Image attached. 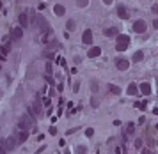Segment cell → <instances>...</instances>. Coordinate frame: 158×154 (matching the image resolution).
<instances>
[{"label":"cell","instance_id":"obj_20","mask_svg":"<svg viewBox=\"0 0 158 154\" xmlns=\"http://www.w3.org/2000/svg\"><path fill=\"white\" fill-rule=\"evenodd\" d=\"M135 133V124L133 122H128V124H126V135H133Z\"/></svg>","mask_w":158,"mask_h":154},{"label":"cell","instance_id":"obj_10","mask_svg":"<svg viewBox=\"0 0 158 154\" xmlns=\"http://www.w3.org/2000/svg\"><path fill=\"white\" fill-rule=\"evenodd\" d=\"M9 50H11V44H4V46H0V60H5V59H7Z\"/></svg>","mask_w":158,"mask_h":154},{"label":"cell","instance_id":"obj_17","mask_svg":"<svg viewBox=\"0 0 158 154\" xmlns=\"http://www.w3.org/2000/svg\"><path fill=\"white\" fill-rule=\"evenodd\" d=\"M108 90L112 92V94H115V96H119V94H121V89H119L117 85H114V83H108Z\"/></svg>","mask_w":158,"mask_h":154},{"label":"cell","instance_id":"obj_34","mask_svg":"<svg viewBox=\"0 0 158 154\" xmlns=\"http://www.w3.org/2000/svg\"><path fill=\"white\" fill-rule=\"evenodd\" d=\"M62 89H64V85H62V83H59V85H57V90H59V92H62Z\"/></svg>","mask_w":158,"mask_h":154},{"label":"cell","instance_id":"obj_28","mask_svg":"<svg viewBox=\"0 0 158 154\" xmlns=\"http://www.w3.org/2000/svg\"><path fill=\"white\" fill-rule=\"evenodd\" d=\"M50 135H57V128L55 126H50Z\"/></svg>","mask_w":158,"mask_h":154},{"label":"cell","instance_id":"obj_32","mask_svg":"<svg viewBox=\"0 0 158 154\" xmlns=\"http://www.w3.org/2000/svg\"><path fill=\"white\" fill-rule=\"evenodd\" d=\"M46 73H48V75L52 73V64H50V62H46Z\"/></svg>","mask_w":158,"mask_h":154},{"label":"cell","instance_id":"obj_22","mask_svg":"<svg viewBox=\"0 0 158 154\" xmlns=\"http://www.w3.org/2000/svg\"><path fill=\"white\" fill-rule=\"evenodd\" d=\"M126 92H128L130 96H135V94H137V85H135V83H130V85H128V90H126Z\"/></svg>","mask_w":158,"mask_h":154},{"label":"cell","instance_id":"obj_35","mask_svg":"<svg viewBox=\"0 0 158 154\" xmlns=\"http://www.w3.org/2000/svg\"><path fill=\"white\" fill-rule=\"evenodd\" d=\"M153 27H155V28H158V18H156L155 22H153Z\"/></svg>","mask_w":158,"mask_h":154},{"label":"cell","instance_id":"obj_8","mask_svg":"<svg viewBox=\"0 0 158 154\" xmlns=\"http://www.w3.org/2000/svg\"><path fill=\"white\" fill-rule=\"evenodd\" d=\"M36 23L41 25V27H39L41 30H50V27H48V23H46V20L41 16V14H36Z\"/></svg>","mask_w":158,"mask_h":154},{"label":"cell","instance_id":"obj_14","mask_svg":"<svg viewBox=\"0 0 158 154\" xmlns=\"http://www.w3.org/2000/svg\"><path fill=\"white\" fill-rule=\"evenodd\" d=\"M100 53H101V48H100V46H92V48L89 50V53H87V55H89L91 59H94V57H98Z\"/></svg>","mask_w":158,"mask_h":154},{"label":"cell","instance_id":"obj_19","mask_svg":"<svg viewBox=\"0 0 158 154\" xmlns=\"http://www.w3.org/2000/svg\"><path fill=\"white\" fill-rule=\"evenodd\" d=\"M27 138H28V131H20V135H18V142H20V143H23Z\"/></svg>","mask_w":158,"mask_h":154},{"label":"cell","instance_id":"obj_3","mask_svg":"<svg viewBox=\"0 0 158 154\" xmlns=\"http://www.w3.org/2000/svg\"><path fill=\"white\" fill-rule=\"evenodd\" d=\"M37 41H39L41 44L50 43V41H52V30H41L39 36H37Z\"/></svg>","mask_w":158,"mask_h":154},{"label":"cell","instance_id":"obj_27","mask_svg":"<svg viewBox=\"0 0 158 154\" xmlns=\"http://www.w3.org/2000/svg\"><path fill=\"white\" fill-rule=\"evenodd\" d=\"M92 135H94V129H92V128L85 129V137H92Z\"/></svg>","mask_w":158,"mask_h":154},{"label":"cell","instance_id":"obj_39","mask_svg":"<svg viewBox=\"0 0 158 154\" xmlns=\"http://www.w3.org/2000/svg\"><path fill=\"white\" fill-rule=\"evenodd\" d=\"M64 154H71V152H69V151H66V152H64Z\"/></svg>","mask_w":158,"mask_h":154},{"label":"cell","instance_id":"obj_21","mask_svg":"<svg viewBox=\"0 0 158 154\" xmlns=\"http://www.w3.org/2000/svg\"><path fill=\"white\" fill-rule=\"evenodd\" d=\"M66 28L69 30V32H73V30L77 28V23H75V20H68V23H66Z\"/></svg>","mask_w":158,"mask_h":154},{"label":"cell","instance_id":"obj_37","mask_svg":"<svg viewBox=\"0 0 158 154\" xmlns=\"http://www.w3.org/2000/svg\"><path fill=\"white\" fill-rule=\"evenodd\" d=\"M142 154H151V151H149V149H144V151H142Z\"/></svg>","mask_w":158,"mask_h":154},{"label":"cell","instance_id":"obj_31","mask_svg":"<svg viewBox=\"0 0 158 154\" xmlns=\"http://www.w3.org/2000/svg\"><path fill=\"white\" fill-rule=\"evenodd\" d=\"M91 105H92V108H96V106H98V99L92 98V99H91Z\"/></svg>","mask_w":158,"mask_h":154},{"label":"cell","instance_id":"obj_36","mask_svg":"<svg viewBox=\"0 0 158 154\" xmlns=\"http://www.w3.org/2000/svg\"><path fill=\"white\" fill-rule=\"evenodd\" d=\"M153 13H158V4H156V5H153Z\"/></svg>","mask_w":158,"mask_h":154},{"label":"cell","instance_id":"obj_26","mask_svg":"<svg viewBox=\"0 0 158 154\" xmlns=\"http://www.w3.org/2000/svg\"><path fill=\"white\" fill-rule=\"evenodd\" d=\"M140 147H142V140L137 138V140H135V149H140Z\"/></svg>","mask_w":158,"mask_h":154},{"label":"cell","instance_id":"obj_12","mask_svg":"<svg viewBox=\"0 0 158 154\" xmlns=\"http://www.w3.org/2000/svg\"><path fill=\"white\" fill-rule=\"evenodd\" d=\"M103 34L107 36V37H112V36H115V37H117V36H119V32H117V28H115V27H110V28H105V30H103Z\"/></svg>","mask_w":158,"mask_h":154},{"label":"cell","instance_id":"obj_41","mask_svg":"<svg viewBox=\"0 0 158 154\" xmlns=\"http://www.w3.org/2000/svg\"><path fill=\"white\" fill-rule=\"evenodd\" d=\"M0 69H2V67H0Z\"/></svg>","mask_w":158,"mask_h":154},{"label":"cell","instance_id":"obj_33","mask_svg":"<svg viewBox=\"0 0 158 154\" xmlns=\"http://www.w3.org/2000/svg\"><path fill=\"white\" fill-rule=\"evenodd\" d=\"M77 152H78V154H80V152H85V147H80V145H78V147H77Z\"/></svg>","mask_w":158,"mask_h":154},{"label":"cell","instance_id":"obj_25","mask_svg":"<svg viewBox=\"0 0 158 154\" xmlns=\"http://www.w3.org/2000/svg\"><path fill=\"white\" fill-rule=\"evenodd\" d=\"M57 46H59V44L55 43V39H52V43H48V48H50V50H55Z\"/></svg>","mask_w":158,"mask_h":154},{"label":"cell","instance_id":"obj_16","mask_svg":"<svg viewBox=\"0 0 158 154\" xmlns=\"http://www.w3.org/2000/svg\"><path fill=\"white\" fill-rule=\"evenodd\" d=\"M140 92L144 96H149L151 94V85L149 83H140Z\"/></svg>","mask_w":158,"mask_h":154},{"label":"cell","instance_id":"obj_18","mask_svg":"<svg viewBox=\"0 0 158 154\" xmlns=\"http://www.w3.org/2000/svg\"><path fill=\"white\" fill-rule=\"evenodd\" d=\"M142 59H144V53H142V51H135V53H133V57H132V60H133V62H140Z\"/></svg>","mask_w":158,"mask_h":154},{"label":"cell","instance_id":"obj_29","mask_svg":"<svg viewBox=\"0 0 158 154\" xmlns=\"http://www.w3.org/2000/svg\"><path fill=\"white\" fill-rule=\"evenodd\" d=\"M0 154H7V151H5V147H4L2 142H0Z\"/></svg>","mask_w":158,"mask_h":154},{"label":"cell","instance_id":"obj_9","mask_svg":"<svg viewBox=\"0 0 158 154\" xmlns=\"http://www.w3.org/2000/svg\"><path fill=\"white\" fill-rule=\"evenodd\" d=\"M11 36H13V39L20 41V39L23 37V28H22V27H14V28H13V32H11Z\"/></svg>","mask_w":158,"mask_h":154},{"label":"cell","instance_id":"obj_13","mask_svg":"<svg viewBox=\"0 0 158 154\" xmlns=\"http://www.w3.org/2000/svg\"><path fill=\"white\" fill-rule=\"evenodd\" d=\"M117 16H119L121 20H126V18H128L130 14H128V11H126V7L119 5V7H117Z\"/></svg>","mask_w":158,"mask_h":154},{"label":"cell","instance_id":"obj_38","mask_svg":"<svg viewBox=\"0 0 158 154\" xmlns=\"http://www.w3.org/2000/svg\"><path fill=\"white\" fill-rule=\"evenodd\" d=\"M103 4H107V5H110V4H112V0H103Z\"/></svg>","mask_w":158,"mask_h":154},{"label":"cell","instance_id":"obj_40","mask_svg":"<svg viewBox=\"0 0 158 154\" xmlns=\"http://www.w3.org/2000/svg\"><path fill=\"white\" fill-rule=\"evenodd\" d=\"M0 9H2V4H0Z\"/></svg>","mask_w":158,"mask_h":154},{"label":"cell","instance_id":"obj_1","mask_svg":"<svg viewBox=\"0 0 158 154\" xmlns=\"http://www.w3.org/2000/svg\"><path fill=\"white\" fill-rule=\"evenodd\" d=\"M128 46H130V37L126 34H123V36L119 34L117 36V43H115V50H117V51H124Z\"/></svg>","mask_w":158,"mask_h":154},{"label":"cell","instance_id":"obj_30","mask_svg":"<svg viewBox=\"0 0 158 154\" xmlns=\"http://www.w3.org/2000/svg\"><path fill=\"white\" fill-rule=\"evenodd\" d=\"M91 90L96 92V90H98V83H94V81H92V83H91Z\"/></svg>","mask_w":158,"mask_h":154},{"label":"cell","instance_id":"obj_15","mask_svg":"<svg viewBox=\"0 0 158 154\" xmlns=\"http://www.w3.org/2000/svg\"><path fill=\"white\" fill-rule=\"evenodd\" d=\"M54 13H55L57 16H64V14H66V9H64V5H60V4H57V5L54 7Z\"/></svg>","mask_w":158,"mask_h":154},{"label":"cell","instance_id":"obj_4","mask_svg":"<svg viewBox=\"0 0 158 154\" xmlns=\"http://www.w3.org/2000/svg\"><path fill=\"white\" fill-rule=\"evenodd\" d=\"M132 28H133V32H137V34H144L147 27H146V22H144V20H137Z\"/></svg>","mask_w":158,"mask_h":154},{"label":"cell","instance_id":"obj_11","mask_svg":"<svg viewBox=\"0 0 158 154\" xmlns=\"http://www.w3.org/2000/svg\"><path fill=\"white\" fill-rule=\"evenodd\" d=\"M82 41H83V44H91L92 43V32L87 28L85 32H83V36H82Z\"/></svg>","mask_w":158,"mask_h":154},{"label":"cell","instance_id":"obj_6","mask_svg":"<svg viewBox=\"0 0 158 154\" xmlns=\"http://www.w3.org/2000/svg\"><path fill=\"white\" fill-rule=\"evenodd\" d=\"M2 143H4L5 151H13V149H14V145H16V142H14V138H13V137L4 138V140H2Z\"/></svg>","mask_w":158,"mask_h":154},{"label":"cell","instance_id":"obj_2","mask_svg":"<svg viewBox=\"0 0 158 154\" xmlns=\"http://www.w3.org/2000/svg\"><path fill=\"white\" fill-rule=\"evenodd\" d=\"M30 126H34V115L32 114H25L22 119H20V128H22V131H27Z\"/></svg>","mask_w":158,"mask_h":154},{"label":"cell","instance_id":"obj_24","mask_svg":"<svg viewBox=\"0 0 158 154\" xmlns=\"http://www.w3.org/2000/svg\"><path fill=\"white\" fill-rule=\"evenodd\" d=\"M135 106L139 110H146V101H140V103H135Z\"/></svg>","mask_w":158,"mask_h":154},{"label":"cell","instance_id":"obj_5","mask_svg":"<svg viewBox=\"0 0 158 154\" xmlns=\"http://www.w3.org/2000/svg\"><path fill=\"white\" fill-rule=\"evenodd\" d=\"M115 67H117L119 71H126L130 67V62L126 59H115Z\"/></svg>","mask_w":158,"mask_h":154},{"label":"cell","instance_id":"obj_23","mask_svg":"<svg viewBox=\"0 0 158 154\" xmlns=\"http://www.w3.org/2000/svg\"><path fill=\"white\" fill-rule=\"evenodd\" d=\"M77 5L78 7H87L89 5V0H77Z\"/></svg>","mask_w":158,"mask_h":154},{"label":"cell","instance_id":"obj_7","mask_svg":"<svg viewBox=\"0 0 158 154\" xmlns=\"http://www.w3.org/2000/svg\"><path fill=\"white\" fill-rule=\"evenodd\" d=\"M18 22H20V27H22V28L28 27V25H30V22H28V14H27V13H22V14L18 16Z\"/></svg>","mask_w":158,"mask_h":154}]
</instances>
